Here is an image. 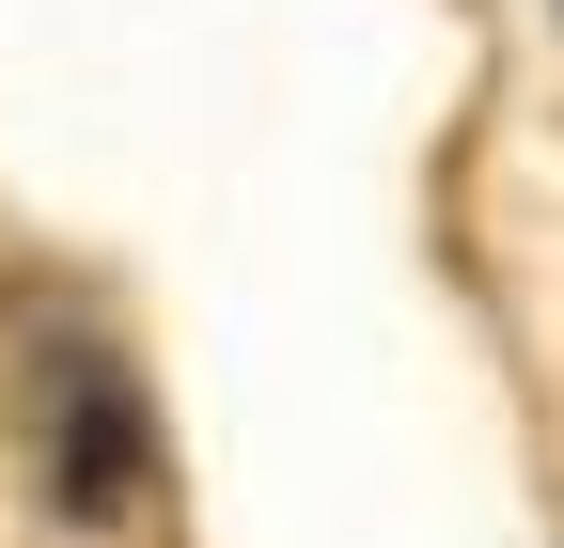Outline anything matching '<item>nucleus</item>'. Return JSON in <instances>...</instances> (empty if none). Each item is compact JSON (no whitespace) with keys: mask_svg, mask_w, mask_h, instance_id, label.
Returning <instances> with one entry per match:
<instances>
[{"mask_svg":"<svg viewBox=\"0 0 564 548\" xmlns=\"http://www.w3.org/2000/svg\"><path fill=\"white\" fill-rule=\"evenodd\" d=\"M17 454H32L47 517H126L158 486V407H141V376H126V346L95 314L17 329Z\"/></svg>","mask_w":564,"mask_h":548,"instance_id":"nucleus-1","label":"nucleus"}]
</instances>
